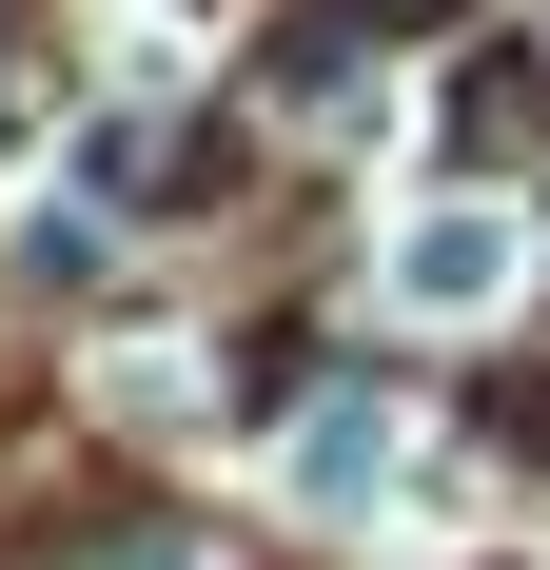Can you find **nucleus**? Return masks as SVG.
Wrapping results in <instances>:
<instances>
[{
    "label": "nucleus",
    "mask_w": 550,
    "mask_h": 570,
    "mask_svg": "<svg viewBox=\"0 0 550 570\" xmlns=\"http://www.w3.org/2000/svg\"><path fill=\"white\" fill-rule=\"evenodd\" d=\"M413 295H433V315H472V295H492V217H452V236H413Z\"/></svg>",
    "instance_id": "nucleus-1"
}]
</instances>
